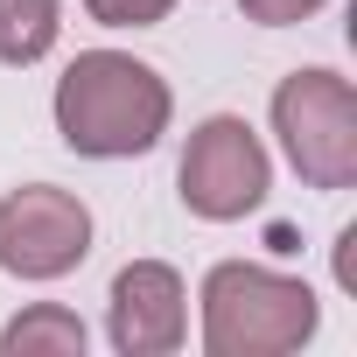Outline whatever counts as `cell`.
Masks as SVG:
<instances>
[{"label":"cell","mask_w":357,"mask_h":357,"mask_svg":"<svg viewBox=\"0 0 357 357\" xmlns=\"http://www.w3.org/2000/svg\"><path fill=\"white\" fill-rule=\"evenodd\" d=\"M168 84L154 63L126 56V50H84L63 77H56V133L70 154L91 161H133L168 133Z\"/></svg>","instance_id":"6da1fadb"},{"label":"cell","mask_w":357,"mask_h":357,"mask_svg":"<svg viewBox=\"0 0 357 357\" xmlns=\"http://www.w3.org/2000/svg\"><path fill=\"white\" fill-rule=\"evenodd\" d=\"M315 287L252 259L204 273V350L211 357H287L315 336Z\"/></svg>","instance_id":"7a4b0ae2"},{"label":"cell","mask_w":357,"mask_h":357,"mask_svg":"<svg viewBox=\"0 0 357 357\" xmlns=\"http://www.w3.org/2000/svg\"><path fill=\"white\" fill-rule=\"evenodd\" d=\"M273 133L308 190L357 183V91L336 70H294L273 91Z\"/></svg>","instance_id":"3957f363"},{"label":"cell","mask_w":357,"mask_h":357,"mask_svg":"<svg viewBox=\"0 0 357 357\" xmlns=\"http://www.w3.org/2000/svg\"><path fill=\"white\" fill-rule=\"evenodd\" d=\"M175 183H183V204L211 225H238L266 204V183H273V161L259 147V133L238 119V112H218L190 133L183 147V168H175Z\"/></svg>","instance_id":"277c9868"},{"label":"cell","mask_w":357,"mask_h":357,"mask_svg":"<svg viewBox=\"0 0 357 357\" xmlns=\"http://www.w3.org/2000/svg\"><path fill=\"white\" fill-rule=\"evenodd\" d=\"M91 252V211L56 190V183H29L15 197H0V273L15 280H63L77 273Z\"/></svg>","instance_id":"5b68a950"},{"label":"cell","mask_w":357,"mask_h":357,"mask_svg":"<svg viewBox=\"0 0 357 357\" xmlns=\"http://www.w3.org/2000/svg\"><path fill=\"white\" fill-rule=\"evenodd\" d=\"M105 329H112V350L119 357H168L190 329V308H183V273L161 266V259H133L112 273V294H105Z\"/></svg>","instance_id":"8992f818"},{"label":"cell","mask_w":357,"mask_h":357,"mask_svg":"<svg viewBox=\"0 0 357 357\" xmlns=\"http://www.w3.org/2000/svg\"><path fill=\"white\" fill-rule=\"evenodd\" d=\"M0 357H84V322L56 301H36L0 329Z\"/></svg>","instance_id":"52a82bcc"},{"label":"cell","mask_w":357,"mask_h":357,"mask_svg":"<svg viewBox=\"0 0 357 357\" xmlns=\"http://www.w3.org/2000/svg\"><path fill=\"white\" fill-rule=\"evenodd\" d=\"M63 29V0H0V63H43Z\"/></svg>","instance_id":"ba28073f"},{"label":"cell","mask_w":357,"mask_h":357,"mask_svg":"<svg viewBox=\"0 0 357 357\" xmlns=\"http://www.w3.org/2000/svg\"><path fill=\"white\" fill-rule=\"evenodd\" d=\"M84 15L105 29H154L175 15V0H84Z\"/></svg>","instance_id":"9c48e42d"},{"label":"cell","mask_w":357,"mask_h":357,"mask_svg":"<svg viewBox=\"0 0 357 357\" xmlns=\"http://www.w3.org/2000/svg\"><path fill=\"white\" fill-rule=\"evenodd\" d=\"M245 8V22H259V29H294V22H308L315 8H329V0H238Z\"/></svg>","instance_id":"30bf717a"}]
</instances>
